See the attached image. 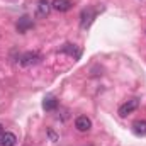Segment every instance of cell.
<instances>
[{
    "label": "cell",
    "mask_w": 146,
    "mask_h": 146,
    "mask_svg": "<svg viewBox=\"0 0 146 146\" xmlns=\"http://www.w3.org/2000/svg\"><path fill=\"white\" fill-rule=\"evenodd\" d=\"M138 107H139V100H138V99H131V100H127L126 104H122V106L119 107V115H121V117H126L127 114L134 112Z\"/></svg>",
    "instance_id": "obj_1"
},
{
    "label": "cell",
    "mask_w": 146,
    "mask_h": 146,
    "mask_svg": "<svg viewBox=\"0 0 146 146\" xmlns=\"http://www.w3.org/2000/svg\"><path fill=\"white\" fill-rule=\"evenodd\" d=\"M39 60H41L39 53L29 51V53H24V54L21 56V65H22V66H31V65H36Z\"/></svg>",
    "instance_id": "obj_2"
},
{
    "label": "cell",
    "mask_w": 146,
    "mask_h": 146,
    "mask_svg": "<svg viewBox=\"0 0 146 146\" xmlns=\"http://www.w3.org/2000/svg\"><path fill=\"white\" fill-rule=\"evenodd\" d=\"M95 15H97V10H94V9H85V10L82 12V27H83V29L88 27V26L94 22Z\"/></svg>",
    "instance_id": "obj_3"
},
{
    "label": "cell",
    "mask_w": 146,
    "mask_h": 146,
    "mask_svg": "<svg viewBox=\"0 0 146 146\" xmlns=\"http://www.w3.org/2000/svg\"><path fill=\"white\" fill-rule=\"evenodd\" d=\"M75 127H76L78 131L85 133V131H88V129L92 127V121H90L87 115H80V117H76V121H75Z\"/></svg>",
    "instance_id": "obj_4"
},
{
    "label": "cell",
    "mask_w": 146,
    "mask_h": 146,
    "mask_svg": "<svg viewBox=\"0 0 146 146\" xmlns=\"http://www.w3.org/2000/svg\"><path fill=\"white\" fill-rule=\"evenodd\" d=\"M72 5L73 3L70 0H53L51 2V9H54L58 12H66V10L72 9Z\"/></svg>",
    "instance_id": "obj_5"
},
{
    "label": "cell",
    "mask_w": 146,
    "mask_h": 146,
    "mask_svg": "<svg viewBox=\"0 0 146 146\" xmlns=\"http://www.w3.org/2000/svg\"><path fill=\"white\" fill-rule=\"evenodd\" d=\"M17 145V138L14 133H3L0 136V146H15Z\"/></svg>",
    "instance_id": "obj_6"
},
{
    "label": "cell",
    "mask_w": 146,
    "mask_h": 146,
    "mask_svg": "<svg viewBox=\"0 0 146 146\" xmlns=\"http://www.w3.org/2000/svg\"><path fill=\"white\" fill-rule=\"evenodd\" d=\"M133 133L136 136H146V121H134L133 122Z\"/></svg>",
    "instance_id": "obj_7"
},
{
    "label": "cell",
    "mask_w": 146,
    "mask_h": 146,
    "mask_svg": "<svg viewBox=\"0 0 146 146\" xmlns=\"http://www.w3.org/2000/svg\"><path fill=\"white\" fill-rule=\"evenodd\" d=\"M49 9H51V3L48 0H39V3H37V15L39 17H46L49 14Z\"/></svg>",
    "instance_id": "obj_8"
},
{
    "label": "cell",
    "mask_w": 146,
    "mask_h": 146,
    "mask_svg": "<svg viewBox=\"0 0 146 146\" xmlns=\"http://www.w3.org/2000/svg\"><path fill=\"white\" fill-rule=\"evenodd\" d=\"M31 26H33V21H31L27 15L21 17V19H19V22H17V29H19V33H26Z\"/></svg>",
    "instance_id": "obj_9"
},
{
    "label": "cell",
    "mask_w": 146,
    "mask_h": 146,
    "mask_svg": "<svg viewBox=\"0 0 146 146\" xmlns=\"http://www.w3.org/2000/svg\"><path fill=\"white\" fill-rule=\"evenodd\" d=\"M58 107V100L56 97H46L44 102H42V109L44 110H54Z\"/></svg>",
    "instance_id": "obj_10"
},
{
    "label": "cell",
    "mask_w": 146,
    "mask_h": 146,
    "mask_svg": "<svg viewBox=\"0 0 146 146\" xmlns=\"http://www.w3.org/2000/svg\"><path fill=\"white\" fill-rule=\"evenodd\" d=\"M2 134H3V129H2V126H0V136H2Z\"/></svg>",
    "instance_id": "obj_11"
}]
</instances>
